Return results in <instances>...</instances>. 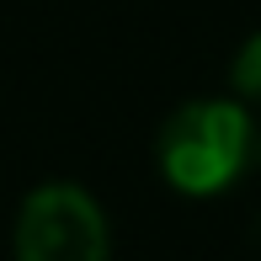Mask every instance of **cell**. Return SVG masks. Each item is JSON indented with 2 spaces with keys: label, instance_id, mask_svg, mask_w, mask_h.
Returning a JSON list of instances; mask_svg holds the SVG:
<instances>
[{
  "label": "cell",
  "instance_id": "6da1fadb",
  "mask_svg": "<svg viewBox=\"0 0 261 261\" xmlns=\"http://www.w3.org/2000/svg\"><path fill=\"white\" fill-rule=\"evenodd\" d=\"M256 165V117L234 96H203L160 128V171L181 197H219Z\"/></svg>",
  "mask_w": 261,
  "mask_h": 261
},
{
  "label": "cell",
  "instance_id": "7a4b0ae2",
  "mask_svg": "<svg viewBox=\"0 0 261 261\" xmlns=\"http://www.w3.org/2000/svg\"><path fill=\"white\" fill-rule=\"evenodd\" d=\"M112 229L101 203L75 181H48L16 213V261H107Z\"/></svg>",
  "mask_w": 261,
  "mask_h": 261
},
{
  "label": "cell",
  "instance_id": "3957f363",
  "mask_svg": "<svg viewBox=\"0 0 261 261\" xmlns=\"http://www.w3.org/2000/svg\"><path fill=\"white\" fill-rule=\"evenodd\" d=\"M229 80H234V101H245V107H261V32H251V38L240 43V54H234V69H229Z\"/></svg>",
  "mask_w": 261,
  "mask_h": 261
},
{
  "label": "cell",
  "instance_id": "277c9868",
  "mask_svg": "<svg viewBox=\"0 0 261 261\" xmlns=\"http://www.w3.org/2000/svg\"><path fill=\"white\" fill-rule=\"evenodd\" d=\"M256 165H261V128H256Z\"/></svg>",
  "mask_w": 261,
  "mask_h": 261
}]
</instances>
